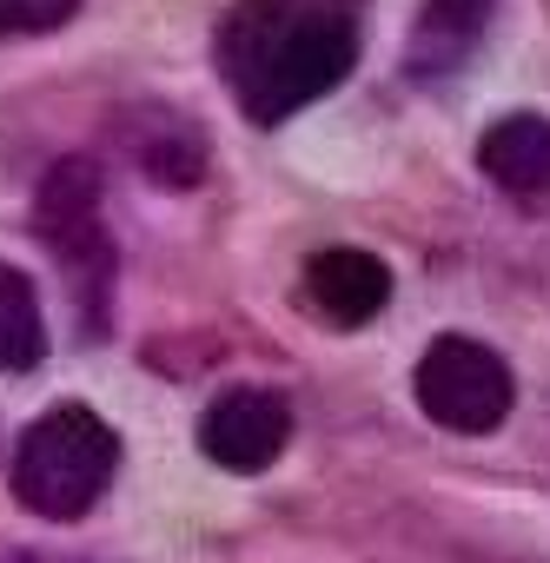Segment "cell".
<instances>
[{
	"label": "cell",
	"instance_id": "1",
	"mask_svg": "<svg viewBox=\"0 0 550 563\" xmlns=\"http://www.w3.org/2000/svg\"><path fill=\"white\" fill-rule=\"evenodd\" d=\"M359 67V0H239L219 27V74L245 120L272 126Z\"/></svg>",
	"mask_w": 550,
	"mask_h": 563
},
{
	"label": "cell",
	"instance_id": "9",
	"mask_svg": "<svg viewBox=\"0 0 550 563\" xmlns=\"http://www.w3.org/2000/svg\"><path fill=\"white\" fill-rule=\"evenodd\" d=\"M47 358L41 292L21 265H0V372H34Z\"/></svg>",
	"mask_w": 550,
	"mask_h": 563
},
{
	"label": "cell",
	"instance_id": "10",
	"mask_svg": "<svg viewBox=\"0 0 550 563\" xmlns=\"http://www.w3.org/2000/svg\"><path fill=\"white\" fill-rule=\"evenodd\" d=\"M140 173H153L160 186H193L206 173V146L193 126H179L173 113H146V133H127Z\"/></svg>",
	"mask_w": 550,
	"mask_h": 563
},
{
	"label": "cell",
	"instance_id": "8",
	"mask_svg": "<svg viewBox=\"0 0 550 563\" xmlns=\"http://www.w3.org/2000/svg\"><path fill=\"white\" fill-rule=\"evenodd\" d=\"M491 8H497V0H425L418 27H411V74L431 80V74L464 67V54L491 27Z\"/></svg>",
	"mask_w": 550,
	"mask_h": 563
},
{
	"label": "cell",
	"instance_id": "6",
	"mask_svg": "<svg viewBox=\"0 0 550 563\" xmlns=\"http://www.w3.org/2000/svg\"><path fill=\"white\" fill-rule=\"evenodd\" d=\"M306 292L312 306L332 319V325H365L385 312L392 299V265L378 252H359V245H332L306 265Z\"/></svg>",
	"mask_w": 550,
	"mask_h": 563
},
{
	"label": "cell",
	"instance_id": "2",
	"mask_svg": "<svg viewBox=\"0 0 550 563\" xmlns=\"http://www.w3.org/2000/svg\"><path fill=\"white\" fill-rule=\"evenodd\" d=\"M113 471H120L113 424L94 405H54L28 424L14 451V497L47 523H74L107 497Z\"/></svg>",
	"mask_w": 550,
	"mask_h": 563
},
{
	"label": "cell",
	"instance_id": "11",
	"mask_svg": "<svg viewBox=\"0 0 550 563\" xmlns=\"http://www.w3.org/2000/svg\"><path fill=\"white\" fill-rule=\"evenodd\" d=\"M80 14V0H0V41L14 34H54Z\"/></svg>",
	"mask_w": 550,
	"mask_h": 563
},
{
	"label": "cell",
	"instance_id": "7",
	"mask_svg": "<svg viewBox=\"0 0 550 563\" xmlns=\"http://www.w3.org/2000/svg\"><path fill=\"white\" fill-rule=\"evenodd\" d=\"M477 166L517 192V199H543L550 192V120L543 113H504L484 140H477Z\"/></svg>",
	"mask_w": 550,
	"mask_h": 563
},
{
	"label": "cell",
	"instance_id": "4",
	"mask_svg": "<svg viewBox=\"0 0 550 563\" xmlns=\"http://www.w3.org/2000/svg\"><path fill=\"white\" fill-rule=\"evenodd\" d=\"M411 391H418V411H425L431 424L458 431V438H484V431H497V424L510 418V405H517L510 365H504L491 345L458 339V332L438 339V345L418 358Z\"/></svg>",
	"mask_w": 550,
	"mask_h": 563
},
{
	"label": "cell",
	"instance_id": "5",
	"mask_svg": "<svg viewBox=\"0 0 550 563\" xmlns=\"http://www.w3.org/2000/svg\"><path fill=\"white\" fill-rule=\"evenodd\" d=\"M286 444H293V411H286V398L252 391V385L212 398L206 418H199V451H206L219 471H239V477L265 471Z\"/></svg>",
	"mask_w": 550,
	"mask_h": 563
},
{
	"label": "cell",
	"instance_id": "3",
	"mask_svg": "<svg viewBox=\"0 0 550 563\" xmlns=\"http://www.w3.org/2000/svg\"><path fill=\"white\" fill-rule=\"evenodd\" d=\"M34 232L41 245L61 258L67 286L87 312V332H100L107 319V292H113V239H107V212H100V166L94 159H61L41 192H34Z\"/></svg>",
	"mask_w": 550,
	"mask_h": 563
}]
</instances>
